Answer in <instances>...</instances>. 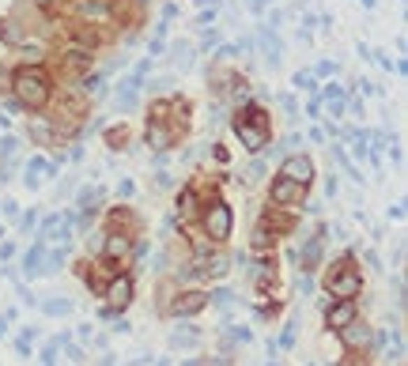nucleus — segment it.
<instances>
[{"label":"nucleus","mask_w":408,"mask_h":366,"mask_svg":"<svg viewBox=\"0 0 408 366\" xmlns=\"http://www.w3.org/2000/svg\"><path fill=\"white\" fill-rule=\"evenodd\" d=\"M340 336H344L348 347H363V344L370 340V328H367L363 321H348L344 328H340Z\"/></svg>","instance_id":"obj_15"},{"label":"nucleus","mask_w":408,"mask_h":366,"mask_svg":"<svg viewBox=\"0 0 408 366\" xmlns=\"http://www.w3.org/2000/svg\"><path fill=\"white\" fill-rule=\"evenodd\" d=\"M64 265V253L61 249H45L42 253V268H38V276H50V272H57Z\"/></svg>","instance_id":"obj_21"},{"label":"nucleus","mask_w":408,"mask_h":366,"mask_svg":"<svg viewBox=\"0 0 408 366\" xmlns=\"http://www.w3.org/2000/svg\"><path fill=\"white\" fill-rule=\"evenodd\" d=\"M280 177H291V182H299V185H310L314 182L310 155H287L284 163H280Z\"/></svg>","instance_id":"obj_6"},{"label":"nucleus","mask_w":408,"mask_h":366,"mask_svg":"<svg viewBox=\"0 0 408 366\" xmlns=\"http://www.w3.org/2000/svg\"><path fill=\"white\" fill-rule=\"evenodd\" d=\"M348 321H356V302H351V298H337L333 306H326V328L340 332Z\"/></svg>","instance_id":"obj_9"},{"label":"nucleus","mask_w":408,"mask_h":366,"mask_svg":"<svg viewBox=\"0 0 408 366\" xmlns=\"http://www.w3.org/2000/svg\"><path fill=\"white\" fill-rule=\"evenodd\" d=\"M31 136H34V140H38V144H42V147H61V140H57V136H53V129H45V125H42V121H34V125H31Z\"/></svg>","instance_id":"obj_22"},{"label":"nucleus","mask_w":408,"mask_h":366,"mask_svg":"<svg viewBox=\"0 0 408 366\" xmlns=\"http://www.w3.org/2000/svg\"><path fill=\"white\" fill-rule=\"evenodd\" d=\"M265 170H268V166L261 163V159H254V163L246 166V174H242V177H246V182H257V177H265Z\"/></svg>","instance_id":"obj_29"},{"label":"nucleus","mask_w":408,"mask_h":366,"mask_svg":"<svg viewBox=\"0 0 408 366\" xmlns=\"http://www.w3.org/2000/svg\"><path fill=\"white\" fill-rule=\"evenodd\" d=\"M201 332L197 328H182V332H170V347H197Z\"/></svg>","instance_id":"obj_23"},{"label":"nucleus","mask_w":408,"mask_h":366,"mask_svg":"<svg viewBox=\"0 0 408 366\" xmlns=\"http://www.w3.org/2000/svg\"><path fill=\"white\" fill-rule=\"evenodd\" d=\"M326 234H329V227H318L310 238L303 242V253L295 249V257L303 261V272H314V268H318V261H321V238H326Z\"/></svg>","instance_id":"obj_8"},{"label":"nucleus","mask_w":408,"mask_h":366,"mask_svg":"<svg viewBox=\"0 0 408 366\" xmlns=\"http://www.w3.org/2000/svg\"><path fill=\"white\" fill-rule=\"evenodd\" d=\"M231 227H235V212H231L227 200H212L204 208V234L212 242H227L231 238Z\"/></svg>","instance_id":"obj_4"},{"label":"nucleus","mask_w":408,"mask_h":366,"mask_svg":"<svg viewBox=\"0 0 408 366\" xmlns=\"http://www.w3.org/2000/svg\"><path fill=\"white\" fill-rule=\"evenodd\" d=\"M295 328H299V325L291 321V328H287V332L280 336V347H291V344H295Z\"/></svg>","instance_id":"obj_40"},{"label":"nucleus","mask_w":408,"mask_h":366,"mask_svg":"<svg viewBox=\"0 0 408 366\" xmlns=\"http://www.w3.org/2000/svg\"><path fill=\"white\" fill-rule=\"evenodd\" d=\"M295 87H299V91H314V76H310V72H295Z\"/></svg>","instance_id":"obj_34"},{"label":"nucleus","mask_w":408,"mask_h":366,"mask_svg":"<svg viewBox=\"0 0 408 366\" xmlns=\"http://www.w3.org/2000/svg\"><path fill=\"white\" fill-rule=\"evenodd\" d=\"M321 98H329V102H333V98H344V91H340V87H337V83H329V87H326V91H321Z\"/></svg>","instance_id":"obj_39"},{"label":"nucleus","mask_w":408,"mask_h":366,"mask_svg":"<svg viewBox=\"0 0 408 366\" xmlns=\"http://www.w3.org/2000/svg\"><path fill=\"white\" fill-rule=\"evenodd\" d=\"M193 212H197V189H193V185H185V189L178 193V215H182V219H189Z\"/></svg>","instance_id":"obj_19"},{"label":"nucleus","mask_w":408,"mask_h":366,"mask_svg":"<svg viewBox=\"0 0 408 366\" xmlns=\"http://www.w3.org/2000/svg\"><path fill=\"white\" fill-rule=\"evenodd\" d=\"M204 306H208V291H182L170 309H174V317H193V314H201Z\"/></svg>","instance_id":"obj_10"},{"label":"nucleus","mask_w":408,"mask_h":366,"mask_svg":"<svg viewBox=\"0 0 408 366\" xmlns=\"http://www.w3.org/2000/svg\"><path fill=\"white\" fill-rule=\"evenodd\" d=\"M303 193H306V185L291 182V177H276V182L268 185V200H272L276 208H295V204L303 200Z\"/></svg>","instance_id":"obj_5"},{"label":"nucleus","mask_w":408,"mask_h":366,"mask_svg":"<svg viewBox=\"0 0 408 366\" xmlns=\"http://www.w3.org/2000/svg\"><path fill=\"white\" fill-rule=\"evenodd\" d=\"M185 366H201V363H185Z\"/></svg>","instance_id":"obj_50"},{"label":"nucleus","mask_w":408,"mask_h":366,"mask_svg":"<svg viewBox=\"0 0 408 366\" xmlns=\"http://www.w3.org/2000/svg\"><path fill=\"white\" fill-rule=\"evenodd\" d=\"M0 336H4V317H0Z\"/></svg>","instance_id":"obj_48"},{"label":"nucleus","mask_w":408,"mask_h":366,"mask_svg":"<svg viewBox=\"0 0 408 366\" xmlns=\"http://www.w3.org/2000/svg\"><path fill=\"white\" fill-rule=\"evenodd\" d=\"M231 340H238V344H249V328H242V325H238V328H231Z\"/></svg>","instance_id":"obj_38"},{"label":"nucleus","mask_w":408,"mask_h":366,"mask_svg":"<svg viewBox=\"0 0 408 366\" xmlns=\"http://www.w3.org/2000/svg\"><path fill=\"white\" fill-rule=\"evenodd\" d=\"M333 72H337V64H333V61H321L318 64V76H333Z\"/></svg>","instance_id":"obj_41"},{"label":"nucleus","mask_w":408,"mask_h":366,"mask_svg":"<svg viewBox=\"0 0 408 366\" xmlns=\"http://www.w3.org/2000/svg\"><path fill=\"white\" fill-rule=\"evenodd\" d=\"M326 287H329L333 298H356L359 291H363V279H359V272L351 268V257H344V261H337V265H333Z\"/></svg>","instance_id":"obj_3"},{"label":"nucleus","mask_w":408,"mask_h":366,"mask_svg":"<svg viewBox=\"0 0 408 366\" xmlns=\"http://www.w3.org/2000/svg\"><path fill=\"white\" fill-rule=\"evenodd\" d=\"M34 4H42V8H50V4H57V0H34Z\"/></svg>","instance_id":"obj_46"},{"label":"nucleus","mask_w":408,"mask_h":366,"mask_svg":"<svg viewBox=\"0 0 408 366\" xmlns=\"http://www.w3.org/2000/svg\"><path fill=\"white\" fill-rule=\"evenodd\" d=\"M102 253H106V261H117V257H125V253H133V242H129V234H122V230H110L106 242H102Z\"/></svg>","instance_id":"obj_13"},{"label":"nucleus","mask_w":408,"mask_h":366,"mask_svg":"<svg viewBox=\"0 0 408 366\" xmlns=\"http://www.w3.org/2000/svg\"><path fill=\"white\" fill-rule=\"evenodd\" d=\"M0 42L4 45H27V31H20V23L0 20Z\"/></svg>","instance_id":"obj_17"},{"label":"nucleus","mask_w":408,"mask_h":366,"mask_svg":"<svg viewBox=\"0 0 408 366\" xmlns=\"http://www.w3.org/2000/svg\"><path fill=\"white\" fill-rule=\"evenodd\" d=\"M68 68H76V72L91 68V53H83V50H72V53H68Z\"/></svg>","instance_id":"obj_26"},{"label":"nucleus","mask_w":408,"mask_h":366,"mask_svg":"<svg viewBox=\"0 0 408 366\" xmlns=\"http://www.w3.org/2000/svg\"><path fill=\"white\" fill-rule=\"evenodd\" d=\"M159 366H170V359H159Z\"/></svg>","instance_id":"obj_49"},{"label":"nucleus","mask_w":408,"mask_h":366,"mask_svg":"<svg viewBox=\"0 0 408 366\" xmlns=\"http://www.w3.org/2000/svg\"><path fill=\"white\" fill-rule=\"evenodd\" d=\"M363 8H374V0H363Z\"/></svg>","instance_id":"obj_47"},{"label":"nucleus","mask_w":408,"mask_h":366,"mask_svg":"<svg viewBox=\"0 0 408 366\" xmlns=\"http://www.w3.org/2000/svg\"><path fill=\"white\" fill-rule=\"evenodd\" d=\"M12 91H15V106L38 114L45 102H50V76H45V68H38V64H31V68L23 64L12 76Z\"/></svg>","instance_id":"obj_1"},{"label":"nucleus","mask_w":408,"mask_h":366,"mask_svg":"<svg viewBox=\"0 0 408 366\" xmlns=\"http://www.w3.org/2000/svg\"><path fill=\"white\" fill-rule=\"evenodd\" d=\"M231 125H235V133H238V144L246 147V152H261V147L268 144V114L261 106H257V102H246L242 110H238L235 114V121H231Z\"/></svg>","instance_id":"obj_2"},{"label":"nucleus","mask_w":408,"mask_h":366,"mask_svg":"<svg viewBox=\"0 0 408 366\" xmlns=\"http://www.w3.org/2000/svg\"><path fill=\"white\" fill-rule=\"evenodd\" d=\"M174 64H178V68H189V64H193V50H189V45H174Z\"/></svg>","instance_id":"obj_27"},{"label":"nucleus","mask_w":408,"mask_h":366,"mask_svg":"<svg viewBox=\"0 0 408 366\" xmlns=\"http://www.w3.org/2000/svg\"><path fill=\"white\" fill-rule=\"evenodd\" d=\"M272 276H276V265H272V261H261V265H257V272H254V284L265 287V284H272Z\"/></svg>","instance_id":"obj_25"},{"label":"nucleus","mask_w":408,"mask_h":366,"mask_svg":"<svg viewBox=\"0 0 408 366\" xmlns=\"http://www.w3.org/2000/svg\"><path fill=\"white\" fill-rule=\"evenodd\" d=\"M333 155H337V163H340V166H344V170H348L351 177H356V182H359V170H356V166H351V159H348L344 152H340V147H333Z\"/></svg>","instance_id":"obj_32"},{"label":"nucleus","mask_w":408,"mask_h":366,"mask_svg":"<svg viewBox=\"0 0 408 366\" xmlns=\"http://www.w3.org/2000/svg\"><path fill=\"white\" fill-rule=\"evenodd\" d=\"M42 253H45V242L38 238V242L31 246V253L23 257V272H27V276H38V268H42Z\"/></svg>","instance_id":"obj_18"},{"label":"nucleus","mask_w":408,"mask_h":366,"mask_svg":"<svg viewBox=\"0 0 408 366\" xmlns=\"http://www.w3.org/2000/svg\"><path fill=\"white\" fill-rule=\"evenodd\" d=\"M61 347L68 351V359H72V363H83V347H80V344H72L68 336H61Z\"/></svg>","instance_id":"obj_30"},{"label":"nucleus","mask_w":408,"mask_h":366,"mask_svg":"<svg viewBox=\"0 0 408 366\" xmlns=\"http://www.w3.org/2000/svg\"><path fill=\"white\" fill-rule=\"evenodd\" d=\"M102 295H106L110 309H125L129 302H133V276H114V279H110V287L102 291Z\"/></svg>","instance_id":"obj_7"},{"label":"nucleus","mask_w":408,"mask_h":366,"mask_svg":"<svg viewBox=\"0 0 408 366\" xmlns=\"http://www.w3.org/2000/svg\"><path fill=\"white\" fill-rule=\"evenodd\" d=\"M136 4H144V0H136Z\"/></svg>","instance_id":"obj_52"},{"label":"nucleus","mask_w":408,"mask_h":366,"mask_svg":"<svg viewBox=\"0 0 408 366\" xmlns=\"http://www.w3.org/2000/svg\"><path fill=\"white\" fill-rule=\"evenodd\" d=\"M280 106H284V110H287V114H291V117H295V98H291V95H284V98H280Z\"/></svg>","instance_id":"obj_44"},{"label":"nucleus","mask_w":408,"mask_h":366,"mask_svg":"<svg viewBox=\"0 0 408 366\" xmlns=\"http://www.w3.org/2000/svg\"><path fill=\"white\" fill-rule=\"evenodd\" d=\"M42 314L64 317V314H72V302H68V298H50V302H42Z\"/></svg>","instance_id":"obj_24"},{"label":"nucleus","mask_w":408,"mask_h":366,"mask_svg":"<svg viewBox=\"0 0 408 366\" xmlns=\"http://www.w3.org/2000/svg\"><path fill=\"white\" fill-rule=\"evenodd\" d=\"M216 42H219V31H216V27H204V38H201V45L208 50V45H216Z\"/></svg>","instance_id":"obj_35"},{"label":"nucleus","mask_w":408,"mask_h":366,"mask_svg":"<svg viewBox=\"0 0 408 366\" xmlns=\"http://www.w3.org/2000/svg\"><path fill=\"white\" fill-rule=\"evenodd\" d=\"M261 45H265V61H268V68H280V42H276V34H272V27H261Z\"/></svg>","instance_id":"obj_14"},{"label":"nucleus","mask_w":408,"mask_h":366,"mask_svg":"<svg viewBox=\"0 0 408 366\" xmlns=\"http://www.w3.org/2000/svg\"><path fill=\"white\" fill-rule=\"evenodd\" d=\"M310 291H314V284H310V276H303V279H299V295H310Z\"/></svg>","instance_id":"obj_45"},{"label":"nucleus","mask_w":408,"mask_h":366,"mask_svg":"<svg viewBox=\"0 0 408 366\" xmlns=\"http://www.w3.org/2000/svg\"><path fill=\"white\" fill-rule=\"evenodd\" d=\"M0 208H4V215H8V219H20V204H15V200H4V204H0Z\"/></svg>","instance_id":"obj_37"},{"label":"nucleus","mask_w":408,"mask_h":366,"mask_svg":"<svg viewBox=\"0 0 408 366\" xmlns=\"http://www.w3.org/2000/svg\"><path fill=\"white\" fill-rule=\"evenodd\" d=\"M326 196H329V200L337 196V177H326Z\"/></svg>","instance_id":"obj_43"},{"label":"nucleus","mask_w":408,"mask_h":366,"mask_svg":"<svg viewBox=\"0 0 408 366\" xmlns=\"http://www.w3.org/2000/svg\"><path fill=\"white\" fill-rule=\"evenodd\" d=\"M268 366H280V363H268Z\"/></svg>","instance_id":"obj_51"},{"label":"nucleus","mask_w":408,"mask_h":366,"mask_svg":"<svg viewBox=\"0 0 408 366\" xmlns=\"http://www.w3.org/2000/svg\"><path fill=\"white\" fill-rule=\"evenodd\" d=\"M257 253H265V249H272L276 246V230H268L265 223H257V230H254V242H249Z\"/></svg>","instance_id":"obj_20"},{"label":"nucleus","mask_w":408,"mask_h":366,"mask_svg":"<svg viewBox=\"0 0 408 366\" xmlns=\"http://www.w3.org/2000/svg\"><path fill=\"white\" fill-rule=\"evenodd\" d=\"M34 223H38V215H34V212H27V215H23V219H20V227H23V230H31V227H34Z\"/></svg>","instance_id":"obj_42"},{"label":"nucleus","mask_w":408,"mask_h":366,"mask_svg":"<svg viewBox=\"0 0 408 366\" xmlns=\"http://www.w3.org/2000/svg\"><path fill=\"white\" fill-rule=\"evenodd\" d=\"M227 272H231L227 253H212V257H204V265H201V276H227Z\"/></svg>","instance_id":"obj_16"},{"label":"nucleus","mask_w":408,"mask_h":366,"mask_svg":"<svg viewBox=\"0 0 408 366\" xmlns=\"http://www.w3.org/2000/svg\"><path fill=\"white\" fill-rule=\"evenodd\" d=\"M147 147H155V152H166V147L174 144V129H166V121H155V117H147Z\"/></svg>","instance_id":"obj_12"},{"label":"nucleus","mask_w":408,"mask_h":366,"mask_svg":"<svg viewBox=\"0 0 408 366\" xmlns=\"http://www.w3.org/2000/svg\"><path fill=\"white\" fill-rule=\"evenodd\" d=\"M140 80L144 76H136V72H133V76L117 87V114H133V110H136V98H140Z\"/></svg>","instance_id":"obj_11"},{"label":"nucleus","mask_w":408,"mask_h":366,"mask_svg":"<svg viewBox=\"0 0 408 366\" xmlns=\"http://www.w3.org/2000/svg\"><path fill=\"white\" fill-rule=\"evenodd\" d=\"M125 140H129L125 129H106V144H110V147H122Z\"/></svg>","instance_id":"obj_31"},{"label":"nucleus","mask_w":408,"mask_h":366,"mask_svg":"<svg viewBox=\"0 0 408 366\" xmlns=\"http://www.w3.org/2000/svg\"><path fill=\"white\" fill-rule=\"evenodd\" d=\"M15 147H20V140H15V136H4V140H0V155H4V159H12Z\"/></svg>","instance_id":"obj_33"},{"label":"nucleus","mask_w":408,"mask_h":366,"mask_svg":"<svg viewBox=\"0 0 408 366\" xmlns=\"http://www.w3.org/2000/svg\"><path fill=\"white\" fill-rule=\"evenodd\" d=\"M231 298H235V295H231L227 287H216V291H208V302H212V306H231Z\"/></svg>","instance_id":"obj_28"},{"label":"nucleus","mask_w":408,"mask_h":366,"mask_svg":"<svg viewBox=\"0 0 408 366\" xmlns=\"http://www.w3.org/2000/svg\"><path fill=\"white\" fill-rule=\"evenodd\" d=\"M235 53H238V45H219V50H216V61H231Z\"/></svg>","instance_id":"obj_36"}]
</instances>
